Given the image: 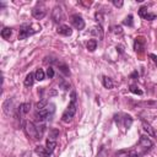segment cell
<instances>
[{
  "instance_id": "cell-1",
  "label": "cell",
  "mask_w": 157,
  "mask_h": 157,
  "mask_svg": "<svg viewBox=\"0 0 157 157\" xmlns=\"http://www.w3.org/2000/svg\"><path fill=\"white\" fill-rule=\"evenodd\" d=\"M70 103L67 105V108L65 109V112L63 113L61 115V120L64 123H69L71 121V119L74 118V115L76 114V110H77V104H76V92L72 91L71 94H70Z\"/></svg>"
},
{
  "instance_id": "cell-2",
  "label": "cell",
  "mask_w": 157,
  "mask_h": 157,
  "mask_svg": "<svg viewBox=\"0 0 157 157\" xmlns=\"http://www.w3.org/2000/svg\"><path fill=\"white\" fill-rule=\"evenodd\" d=\"M40 28L42 27L39 25H28V23H25L18 29V39H26L27 37H29V36L39 32Z\"/></svg>"
},
{
  "instance_id": "cell-3",
  "label": "cell",
  "mask_w": 157,
  "mask_h": 157,
  "mask_svg": "<svg viewBox=\"0 0 157 157\" xmlns=\"http://www.w3.org/2000/svg\"><path fill=\"white\" fill-rule=\"evenodd\" d=\"M54 112H55V105H54L53 103H48L43 109L37 110V112H36V114H34V117L37 118V120L43 121V120L48 119L50 115H53V113H54Z\"/></svg>"
},
{
  "instance_id": "cell-4",
  "label": "cell",
  "mask_w": 157,
  "mask_h": 157,
  "mask_svg": "<svg viewBox=\"0 0 157 157\" xmlns=\"http://www.w3.org/2000/svg\"><path fill=\"white\" fill-rule=\"evenodd\" d=\"M25 131H26V134L29 136V137H32V139H34V140H38V139H40V136H42V131H39V126H37L34 123H32V121H26L25 123Z\"/></svg>"
},
{
  "instance_id": "cell-5",
  "label": "cell",
  "mask_w": 157,
  "mask_h": 157,
  "mask_svg": "<svg viewBox=\"0 0 157 157\" xmlns=\"http://www.w3.org/2000/svg\"><path fill=\"white\" fill-rule=\"evenodd\" d=\"M114 120H115L118 126H123L125 129H129L131 126V124H132V118L129 114H125V113L115 114L114 115Z\"/></svg>"
},
{
  "instance_id": "cell-6",
  "label": "cell",
  "mask_w": 157,
  "mask_h": 157,
  "mask_svg": "<svg viewBox=\"0 0 157 157\" xmlns=\"http://www.w3.org/2000/svg\"><path fill=\"white\" fill-rule=\"evenodd\" d=\"M142 155H145V153L137 147V148H134V150H121V151L117 152L115 157H140Z\"/></svg>"
},
{
  "instance_id": "cell-7",
  "label": "cell",
  "mask_w": 157,
  "mask_h": 157,
  "mask_svg": "<svg viewBox=\"0 0 157 157\" xmlns=\"http://www.w3.org/2000/svg\"><path fill=\"white\" fill-rule=\"evenodd\" d=\"M145 153L148 151V150H151L152 147H153V142L147 137V136H140V140H139V145H137Z\"/></svg>"
},
{
  "instance_id": "cell-8",
  "label": "cell",
  "mask_w": 157,
  "mask_h": 157,
  "mask_svg": "<svg viewBox=\"0 0 157 157\" xmlns=\"http://www.w3.org/2000/svg\"><path fill=\"white\" fill-rule=\"evenodd\" d=\"M71 23H72V26H74L76 29H78V31H81V29L85 28V21H83V18H82V16L78 15V13H75V15L71 16Z\"/></svg>"
},
{
  "instance_id": "cell-9",
  "label": "cell",
  "mask_w": 157,
  "mask_h": 157,
  "mask_svg": "<svg viewBox=\"0 0 157 157\" xmlns=\"http://www.w3.org/2000/svg\"><path fill=\"white\" fill-rule=\"evenodd\" d=\"M145 45H146V40H145L144 37H137V38H135V42H134V49H135L136 53H139V54L144 53Z\"/></svg>"
},
{
  "instance_id": "cell-10",
  "label": "cell",
  "mask_w": 157,
  "mask_h": 157,
  "mask_svg": "<svg viewBox=\"0 0 157 157\" xmlns=\"http://www.w3.org/2000/svg\"><path fill=\"white\" fill-rule=\"evenodd\" d=\"M139 15H140L142 18L147 20V21H152V20L156 18V15H155V13H150V12L147 11V7H145V6H142V7L139 9Z\"/></svg>"
},
{
  "instance_id": "cell-11",
  "label": "cell",
  "mask_w": 157,
  "mask_h": 157,
  "mask_svg": "<svg viewBox=\"0 0 157 157\" xmlns=\"http://www.w3.org/2000/svg\"><path fill=\"white\" fill-rule=\"evenodd\" d=\"M47 15V10L44 7H34L32 10V16L37 20H42Z\"/></svg>"
},
{
  "instance_id": "cell-12",
  "label": "cell",
  "mask_w": 157,
  "mask_h": 157,
  "mask_svg": "<svg viewBox=\"0 0 157 157\" xmlns=\"http://www.w3.org/2000/svg\"><path fill=\"white\" fill-rule=\"evenodd\" d=\"M34 152H36L37 155H39L40 157H52V152H50L47 147L40 146V145L34 148Z\"/></svg>"
},
{
  "instance_id": "cell-13",
  "label": "cell",
  "mask_w": 157,
  "mask_h": 157,
  "mask_svg": "<svg viewBox=\"0 0 157 157\" xmlns=\"http://www.w3.org/2000/svg\"><path fill=\"white\" fill-rule=\"evenodd\" d=\"M56 32L59 34H63V36H71L72 34V29L70 26L67 25H60L58 28H56Z\"/></svg>"
},
{
  "instance_id": "cell-14",
  "label": "cell",
  "mask_w": 157,
  "mask_h": 157,
  "mask_svg": "<svg viewBox=\"0 0 157 157\" xmlns=\"http://www.w3.org/2000/svg\"><path fill=\"white\" fill-rule=\"evenodd\" d=\"M29 109H31V104L29 103H21L20 105H18V114H20V117H22V115H26L28 112H29Z\"/></svg>"
},
{
  "instance_id": "cell-15",
  "label": "cell",
  "mask_w": 157,
  "mask_h": 157,
  "mask_svg": "<svg viewBox=\"0 0 157 157\" xmlns=\"http://www.w3.org/2000/svg\"><path fill=\"white\" fill-rule=\"evenodd\" d=\"M142 126H144V130H146L147 131V134H148V136H156V132H155V130H153V128L147 123V121H145V120H142Z\"/></svg>"
},
{
  "instance_id": "cell-16",
  "label": "cell",
  "mask_w": 157,
  "mask_h": 157,
  "mask_svg": "<svg viewBox=\"0 0 157 157\" xmlns=\"http://www.w3.org/2000/svg\"><path fill=\"white\" fill-rule=\"evenodd\" d=\"M53 18H54L55 22L61 21V18H63V13H61V9H60L59 6H56V7L54 9V11H53Z\"/></svg>"
},
{
  "instance_id": "cell-17",
  "label": "cell",
  "mask_w": 157,
  "mask_h": 157,
  "mask_svg": "<svg viewBox=\"0 0 157 157\" xmlns=\"http://www.w3.org/2000/svg\"><path fill=\"white\" fill-rule=\"evenodd\" d=\"M34 80H36V77H34V74L33 72H29L27 76H26V78H25V86L26 87H29V86H32L33 85V82H34Z\"/></svg>"
},
{
  "instance_id": "cell-18",
  "label": "cell",
  "mask_w": 157,
  "mask_h": 157,
  "mask_svg": "<svg viewBox=\"0 0 157 157\" xmlns=\"http://www.w3.org/2000/svg\"><path fill=\"white\" fill-rule=\"evenodd\" d=\"M102 83H103V86H104L105 88H113V81H112V78L108 77V76H103Z\"/></svg>"
},
{
  "instance_id": "cell-19",
  "label": "cell",
  "mask_w": 157,
  "mask_h": 157,
  "mask_svg": "<svg viewBox=\"0 0 157 157\" xmlns=\"http://www.w3.org/2000/svg\"><path fill=\"white\" fill-rule=\"evenodd\" d=\"M58 136H59V130L56 129H52L49 131V136L47 140H50V141H56L58 140Z\"/></svg>"
},
{
  "instance_id": "cell-20",
  "label": "cell",
  "mask_w": 157,
  "mask_h": 157,
  "mask_svg": "<svg viewBox=\"0 0 157 157\" xmlns=\"http://www.w3.org/2000/svg\"><path fill=\"white\" fill-rule=\"evenodd\" d=\"M11 34H12V29H11L10 27H4V28H2V31H1V37H2L4 39H9Z\"/></svg>"
},
{
  "instance_id": "cell-21",
  "label": "cell",
  "mask_w": 157,
  "mask_h": 157,
  "mask_svg": "<svg viewBox=\"0 0 157 157\" xmlns=\"http://www.w3.org/2000/svg\"><path fill=\"white\" fill-rule=\"evenodd\" d=\"M34 77H36L37 81H43L44 77H45V74H44L43 69H37L36 72H34Z\"/></svg>"
},
{
  "instance_id": "cell-22",
  "label": "cell",
  "mask_w": 157,
  "mask_h": 157,
  "mask_svg": "<svg viewBox=\"0 0 157 157\" xmlns=\"http://www.w3.org/2000/svg\"><path fill=\"white\" fill-rule=\"evenodd\" d=\"M56 64H58V66H59V70L65 75V76H69L70 75V71H69V67L64 64V63H58L56 61Z\"/></svg>"
},
{
  "instance_id": "cell-23",
  "label": "cell",
  "mask_w": 157,
  "mask_h": 157,
  "mask_svg": "<svg viewBox=\"0 0 157 157\" xmlns=\"http://www.w3.org/2000/svg\"><path fill=\"white\" fill-rule=\"evenodd\" d=\"M97 48V40L96 39H90L87 42V49L90 52H94V49Z\"/></svg>"
},
{
  "instance_id": "cell-24",
  "label": "cell",
  "mask_w": 157,
  "mask_h": 157,
  "mask_svg": "<svg viewBox=\"0 0 157 157\" xmlns=\"http://www.w3.org/2000/svg\"><path fill=\"white\" fill-rule=\"evenodd\" d=\"M45 147L53 153V151L55 150V147H56V141H50V140H47V145H45Z\"/></svg>"
},
{
  "instance_id": "cell-25",
  "label": "cell",
  "mask_w": 157,
  "mask_h": 157,
  "mask_svg": "<svg viewBox=\"0 0 157 157\" xmlns=\"http://www.w3.org/2000/svg\"><path fill=\"white\" fill-rule=\"evenodd\" d=\"M123 23H124L125 26L132 27V25H134V22H132V15H129L128 17H125V20L123 21Z\"/></svg>"
},
{
  "instance_id": "cell-26",
  "label": "cell",
  "mask_w": 157,
  "mask_h": 157,
  "mask_svg": "<svg viewBox=\"0 0 157 157\" xmlns=\"http://www.w3.org/2000/svg\"><path fill=\"white\" fill-rule=\"evenodd\" d=\"M48 104V99H42L40 102H38L37 104H36V107H37V110H39V109H43L45 105Z\"/></svg>"
},
{
  "instance_id": "cell-27",
  "label": "cell",
  "mask_w": 157,
  "mask_h": 157,
  "mask_svg": "<svg viewBox=\"0 0 157 157\" xmlns=\"http://www.w3.org/2000/svg\"><path fill=\"white\" fill-rule=\"evenodd\" d=\"M130 92H132V93H135V94H142V91L139 90V87L135 86V85H131V86H130Z\"/></svg>"
},
{
  "instance_id": "cell-28",
  "label": "cell",
  "mask_w": 157,
  "mask_h": 157,
  "mask_svg": "<svg viewBox=\"0 0 157 157\" xmlns=\"http://www.w3.org/2000/svg\"><path fill=\"white\" fill-rule=\"evenodd\" d=\"M47 75H48L49 78H53V77H54V69H53L52 66H49V67L47 69Z\"/></svg>"
},
{
  "instance_id": "cell-29",
  "label": "cell",
  "mask_w": 157,
  "mask_h": 157,
  "mask_svg": "<svg viewBox=\"0 0 157 157\" xmlns=\"http://www.w3.org/2000/svg\"><path fill=\"white\" fill-rule=\"evenodd\" d=\"M112 2H113V5L117 6V7H121V6H123V1H115V0H113Z\"/></svg>"
},
{
  "instance_id": "cell-30",
  "label": "cell",
  "mask_w": 157,
  "mask_h": 157,
  "mask_svg": "<svg viewBox=\"0 0 157 157\" xmlns=\"http://www.w3.org/2000/svg\"><path fill=\"white\" fill-rule=\"evenodd\" d=\"M148 56H150V58H151V59L157 64V55H155V54H152V53H151V54H148Z\"/></svg>"
},
{
  "instance_id": "cell-31",
  "label": "cell",
  "mask_w": 157,
  "mask_h": 157,
  "mask_svg": "<svg viewBox=\"0 0 157 157\" xmlns=\"http://www.w3.org/2000/svg\"><path fill=\"white\" fill-rule=\"evenodd\" d=\"M156 137H157V134H156Z\"/></svg>"
}]
</instances>
